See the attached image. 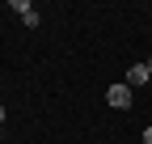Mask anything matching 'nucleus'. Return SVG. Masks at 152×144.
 I'll return each instance as SVG.
<instances>
[{
  "label": "nucleus",
  "mask_w": 152,
  "mask_h": 144,
  "mask_svg": "<svg viewBox=\"0 0 152 144\" xmlns=\"http://www.w3.org/2000/svg\"><path fill=\"white\" fill-rule=\"evenodd\" d=\"M144 144H152V127H148V132H144Z\"/></svg>",
  "instance_id": "5"
},
{
  "label": "nucleus",
  "mask_w": 152,
  "mask_h": 144,
  "mask_svg": "<svg viewBox=\"0 0 152 144\" xmlns=\"http://www.w3.org/2000/svg\"><path fill=\"white\" fill-rule=\"evenodd\" d=\"M127 85H131V89H140V85H148V68H144V64H135V68L127 72Z\"/></svg>",
  "instance_id": "3"
},
{
  "label": "nucleus",
  "mask_w": 152,
  "mask_h": 144,
  "mask_svg": "<svg viewBox=\"0 0 152 144\" xmlns=\"http://www.w3.org/2000/svg\"><path fill=\"white\" fill-rule=\"evenodd\" d=\"M144 68H148V76H152V55H148V60H144Z\"/></svg>",
  "instance_id": "4"
},
{
  "label": "nucleus",
  "mask_w": 152,
  "mask_h": 144,
  "mask_svg": "<svg viewBox=\"0 0 152 144\" xmlns=\"http://www.w3.org/2000/svg\"><path fill=\"white\" fill-rule=\"evenodd\" d=\"M13 13H21V21L34 30L38 26V13H34V4H30V0H13Z\"/></svg>",
  "instance_id": "2"
},
{
  "label": "nucleus",
  "mask_w": 152,
  "mask_h": 144,
  "mask_svg": "<svg viewBox=\"0 0 152 144\" xmlns=\"http://www.w3.org/2000/svg\"><path fill=\"white\" fill-rule=\"evenodd\" d=\"M0 123H4V106H0Z\"/></svg>",
  "instance_id": "6"
},
{
  "label": "nucleus",
  "mask_w": 152,
  "mask_h": 144,
  "mask_svg": "<svg viewBox=\"0 0 152 144\" xmlns=\"http://www.w3.org/2000/svg\"><path fill=\"white\" fill-rule=\"evenodd\" d=\"M106 102L114 106V110H127V106H131V85H123V81L110 85V89H106Z\"/></svg>",
  "instance_id": "1"
}]
</instances>
